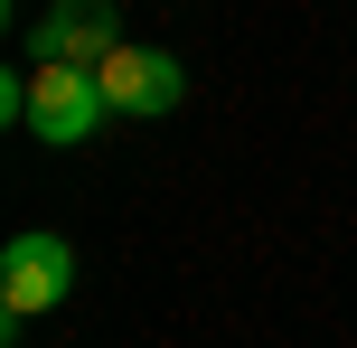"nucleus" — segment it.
Returning <instances> with one entry per match:
<instances>
[{"instance_id":"obj_4","label":"nucleus","mask_w":357,"mask_h":348,"mask_svg":"<svg viewBox=\"0 0 357 348\" xmlns=\"http://www.w3.org/2000/svg\"><path fill=\"white\" fill-rule=\"evenodd\" d=\"M104 94H113V113H132V123H160V113H178V94H188V75H178V56L169 47H113L104 56Z\"/></svg>"},{"instance_id":"obj_3","label":"nucleus","mask_w":357,"mask_h":348,"mask_svg":"<svg viewBox=\"0 0 357 348\" xmlns=\"http://www.w3.org/2000/svg\"><path fill=\"white\" fill-rule=\"evenodd\" d=\"M123 47V10L113 0H56L47 19L29 29V66H104V56Z\"/></svg>"},{"instance_id":"obj_1","label":"nucleus","mask_w":357,"mask_h":348,"mask_svg":"<svg viewBox=\"0 0 357 348\" xmlns=\"http://www.w3.org/2000/svg\"><path fill=\"white\" fill-rule=\"evenodd\" d=\"M104 113H113V94H104V66H29V132L47 151H75V142H94L104 132Z\"/></svg>"},{"instance_id":"obj_2","label":"nucleus","mask_w":357,"mask_h":348,"mask_svg":"<svg viewBox=\"0 0 357 348\" xmlns=\"http://www.w3.org/2000/svg\"><path fill=\"white\" fill-rule=\"evenodd\" d=\"M66 292H75V245L66 236L29 226V236L0 245V311H10V320H47Z\"/></svg>"}]
</instances>
